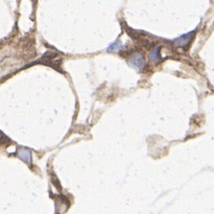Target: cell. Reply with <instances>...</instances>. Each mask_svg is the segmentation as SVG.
I'll return each instance as SVG.
<instances>
[{
  "label": "cell",
  "mask_w": 214,
  "mask_h": 214,
  "mask_svg": "<svg viewBox=\"0 0 214 214\" xmlns=\"http://www.w3.org/2000/svg\"><path fill=\"white\" fill-rule=\"evenodd\" d=\"M130 62H131V65L132 66V67H135L137 70H141L142 67H144V65H145L144 57L139 53H136L135 55H132Z\"/></svg>",
  "instance_id": "6da1fadb"
},
{
  "label": "cell",
  "mask_w": 214,
  "mask_h": 214,
  "mask_svg": "<svg viewBox=\"0 0 214 214\" xmlns=\"http://www.w3.org/2000/svg\"><path fill=\"white\" fill-rule=\"evenodd\" d=\"M194 35V32L192 33H188V34H185L181 37L177 38L176 40H174V43L176 44L178 47H184V46H187L188 43L191 40V37Z\"/></svg>",
  "instance_id": "7a4b0ae2"
},
{
  "label": "cell",
  "mask_w": 214,
  "mask_h": 214,
  "mask_svg": "<svg viewBox=\"0 0 214 214\" xmlns=\"http://www.w3.org/2000/svg\"><path fill=\"white\" fill-rule=\"evenodd\" d=\"M18 156L26 163H31V151L29 149H20L18 151Z\"/></svg>",
  "instance_id": "3957f363"
},
{
  "label": "cell",
  "mask_w": 214,
  "mask_h": 214,
  "mask_svg": "<svg viewBox=\"0 0 214 214\" xmlns=\"http://www.w3.org/2000/svg\"><path fill=\"white\" fill-rule=\"evenodd\" d=\"M122 43L121 42H115V43H113V44L110 45V47L107 49L108 52H118V50H121L122 48Z\"/></svg>",
  "instance_id": "277c9868"
},
{
  "label": "cell",
  "mask_w": 214,
  "mask_h": 214,
  "mask_svg": "<svg viewBox=\"0 0 214 214\" xmlns=\"http://www.w3.org/2000/svg\"><path fill=\"white\" fill-rule=\"evenodd\" d=\"M150 60L154 62H158L159 60V54H158V48L154 50L150 54Z\"/></svg>",
  "instance_id": "5b68a950"
}]
</instances>
